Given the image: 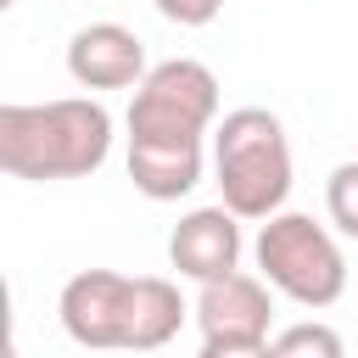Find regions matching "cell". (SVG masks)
<instances>
[{
	"mask_svg": "<svg viewBox=\"0 0 358 358\" xmlns=\"http://www.w3.org/2000/svg\"><path fill=\"white\" fill-rule=\"evenodd\" d=\"M185 296L173 280L162 274H140L134 280V302H129V347L134 352H151V347H168L185 324Z\"/></svg>",
	"mask_w": 358,
	"mask_h": 358,
	"instance_id": "obj_10",
	"label": "cell"
},
{
	"mask_svg": "<svg viewBox=\"0 0 358 358\" xmlns=\"http://www.w3.org/2000/svg\"><path fill=\"white\" fill-rule=\"evenodd\" d=\"M324 213H330V224L347 241H358V162H336L330 168V179H324Z\"/></svg>",
	"mask_w": 358,
	"mask_h": 358,
	"instance_id": "obj_11",
	"label": "cell"
},
{
	"mask_svg": "<svg viewBox=\"0 0 358 358\" xmlns=\"http://www.w3.org/2000/svg\"><path fill=\"white\" fill-rule=\"evenodd\" d=\"M274 285L263 274H218L196 296V330L207 358H241V352H268V324H274Z\"/></svg>",
	"mask_w": 358,
	"mask_h": 358,
	"instance_id": "obj_5",
	"label": "cell"
},
{
	"mask_svg": "<svg viewBox=\"0 0 358 358\" xmlns=\"http://www.w3.org/2000/svg\"><path fill=\"white\" fill-rule=\"evenodd\" d=\"M268 352L291 358V352H319V358H341V336L330 324H291L280 336H268Z\"/></svg>",
	"mask_w": 358,
	"mask_h": 358,
	"instance_id": "obj_12",
	"label": "cell"
},
{
	"mask_svg": "<svg viewBox=\"0 0 358 358\" xmlns=\"http://www.w3.org/2000/svg\"><path fill=\"white\" fill-rule=\"evenodd\" d=\"M129 302H134V280L117 268H84L62 285V330L78 347H129Z\"/></svg>",
	"mask_w": 358,
	"mask_h": 358,
	"instance_id": "obj_6",
	"label": "cell"
},
{
	"mask_svg": "<svg viewBox=\"0 0 358 358\" xmlns=\"http://www.w3.org/2000/svg\"><path fill=\"white\" fill-rule=\"evenodd\" d=\"M168 263L196 285H207L218 274H235L241 268V213L224 207V201L185 213L168 235Z\"/></svg>",
	"mask_w": 358,
	"mask_h": 358,
	"instance_id": "obj_7",
	"label": "cell"
},
{
	"mask_svg": "<svg viewBox=\"0 0 358 358\" xmlns=\"http://www.w3.org/2000/svg\"><path fill=\"white\" fill-rule=\"evenodd\" d=\"M112 151V112L90 95L62 101H6L0 106V168L11 179H90Z\"/></svg>",
	"mask_w": 358,
	"mask_h": 358,
	"instance_id": "obj_1",
	"label": "cell"
},
{
	"mask_svg": "<svg viewBox=\"0 0 358 358\" xmlns=\"http://www.w3.org/2000/svg\"><path fill=\"white\" fill-rule=\"evenodd\" d=\"M218 117V78L207 62H157L129 101V140H201Z\"/></svg>",
	"mask_w": 358,
	"mask_h": 358,
	"instance_id": "obj_4",
	"label": "cell"
},
{
	"mask_svg": "<svg viewBox=\"0 0 358 358\" xmlns=\"http://www.w3.org/2000/svg\"><path fill=\"white\" fill-rule=\"evenodd\" d=\"M67 73L84 90H129L151 67H145V45H140L134 28H123V22H90V28H78L67 39Z\"/></svg>",
	"mask_w": 358,
	"mask_h": 358,
	"instance_id": "obj_8",
	"label": "cell"
},
{
	"mask_svg": "<svg viewBox=\"0 0 358 358\" xmlns=\"http://www.w3.org/2000/svg\"><path fill=\"white\" fill-rule=\"evenodd\" d=\"M129 179L145 201H179L201 185V140H129Z\"/></svg>",
	"mask_w": 358,
	"mask_h": 358,
	"instance_id": "obj_9",
	"label": "cell"
},
{
	"mask_svg": "<svg viewBox=\"0 0 358 358\" xmlns=\"http://www.w3.org/2000/svg\"><path fill=\"white\" fill-rule=\"evenodd\" d=\"M252 252H257V274L296 308L319 313V308L341 302V291H347V257H341L336 235L324 224H313L308 213H285V207L268 213Z\"/></svg>",
	"mask_w": 358,
	"mask_h": 358,
	"instance_id": "obj_3",
	"label": "cell"
},
{
	"mask_svg": "<svg viewBox=\"0 0 358 358\" xmlns=\"http://www.w3.org/2000/svg\"><path fill=\"white\" fill-rule=\"evenodd\" d=\"M168 22H179V28H207L218 11H224V0H151Z\"/></svg>",
	"mask_w": 358,
	"mask_h": 358,
	"instance_id": "obj_13",
	"label": "cell"
},
{
	"mask_svg": "<svg viewBox=\"0 0 358 358\" xmlns=\"http://www.w3.org/2000/svg\"><path fill=\"white\" fill-rule=\"evenodd\" d=\"M213 173L224 190V207L241 218H268L291 196V140L285 123L268 106H235L213 129Z\"/></svg>",
	"mask_w": 358,
	"mask_h": 358,
	"instance_id": "obj_2",
	"label": "cell"
},
{
	"mask_svg": "<svg viewBox=\"0 0 358 358\" xmlns=\"http://www.w3.org/2000/svg\"><path fill=\"white\" fill-rule=\"evenodd\" d=\"M0 6H17V0H0Z\"/></svg>",
	"mask_w": 358,
	"mask_h": 358,
	"instance_id": "obj_14",
	"label": "cell"
}]
</instances>
